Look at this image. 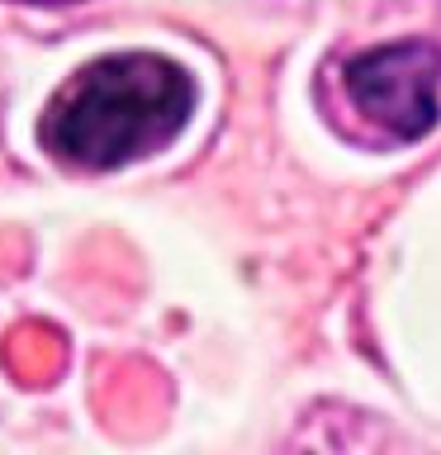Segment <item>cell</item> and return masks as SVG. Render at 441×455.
<instances>
[{
	"label": "cell",
	"mask_w": 441,
	"mask_h": 455,
	"mask_svg": "<svg viewBox=\"0 0 441 455\" xmlns=\"http://www.w3.org/2000/svg\"><path fill=\"white\" fill-rule=\"evenodd\" d=\"M195 109L190 76L156 52H114L85 67L43 119V142L71 166L109 171L166 148Z\"/></svg>",
	"instance_id": "cell-1"
},
{
	"label": "cell",
	"mask_w": 441,
	"mask_h": 455,
	"mask_svg": "<svg viewBox=\"0 0 441 455\" xmlns=\"http://www.w3.org/2000/svg\"><path fill=\"white\" fill-rule=\"evenodd\" d=\"M437 85L441 52L432 43H384L347 67L351 105L398 138H418L437 124Z\"/></svg>",
	"instance_id": "cell-2"
}]
</instances>
